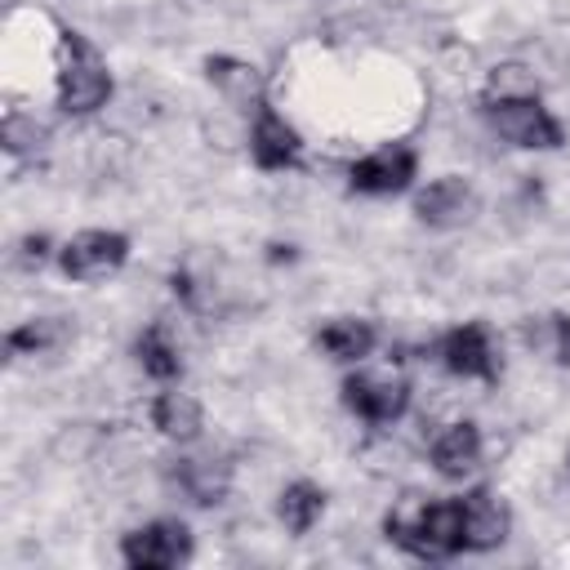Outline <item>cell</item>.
<instances>
[{
    "label": "cell",
    "instance_id": "1",
    "mask_svg": "<svg viewBox=\"0 0 570 570\" xmlns=\"http://www.w3.org/2000/svg\"><path fill=\"white\" fill-rule=\"evenodd\" d=\"M383 530L392 543H401L410 557L419 561H445L454 552L468 548L463 534V508L459 499H423V494H405L387 517Z\"/></svg>",
    "mask_w": 570,
    "mask_h": 570
},
{
    "label": "cell",
    "instance_id": "2",
    "mask_svg": "<svg viewBox=\"0 0 570 570\" xmlns=\"http://www.w3.org/2000/svg\"><path fill=\"white\" fill-rule=\"evenodd\" d=\"M58 107L67 116H89L111 98V71L107 58L89 45V36L62 27L58 31V80H53Z\"/></svg>",
    "mask_w": 570,
    "mask_h": 570
},
{
    "label": "cell",
    "instance_id": "3",
    "mask_svg": "<svg viewBox=\"0 0 570 570\" xmlns=\"http://www.w3.org/2000/svg\"><path fill=\"white\" fill-rule=\"evenodd\" d=\"M481 116L485 125L512 142V147H525V151H552L566 142V129L561 120L534 98V94H490L481 102Z\"/></svg>",
    "mask_w": 570,
    "mask_h": 570
},
{
    "label": "cell",
    "instance_id": "4",
    "mask_svg": "<svg viewBox=\"0 0 570 570\" xmlns=\"http://www.w3.org/2000/svg\"><path fill=\"white\" fill-rule=\"evenodd\" d=\"M120 557L129 570H174V566L191 561V530L174 517L147 521L120 539Z\"/></svg>",
    "mask_w": 570,
    "mask_h": 570
},
{
    "label": "cell",
    "instance_id": "5",
    "mask_svg": "<svg viewBox=\"0 0 570 570\" xmlns=\"http://www.w3.org/2000/svg\"><path fill=\"white\" fill-rule=\"evenodd\" d=\"M125 258H129V236L102 232V227L80 232V236H71V240L58 249V267H62V276H71V281H102V276L120 272Z\"/></svg>",
    "mask_w": 570,
    "mask_h": 570
},
{
    "label": "cell",
    "instance_id": "6",
    "mask_svg": "<svg viewBox=\"0 0 570 570\" xmlns=\"http://www.w3.org/2000/svg\"><path fill=\"white\" fill-rule=\"evenodd\" d=\"M436 356L450 374L459 379H481V383H494L499 379V352L490 343V330L481 321H468V325H454L441 343H436Z\"/></svg>",
    "mask_w": 570,
    "mask_h": 570
},
{
    "label": "cell",
    "instance_id": "7",
    "mask_svg": "<svg viewBox=\"0 0 570 570\" xmlns=\"http://www.w3.org/2000/svg\"><path fill=\"white\" fill-rule=\"evenodd\" d=\"M343 405L365 423H392L410 405V383L387 374H347L343 379Z\"/></svg>",
    "mask_w": 570,
    "mask_h": 570
},
{
    "label": "cell",
    "instance_id": "8",
    "mask_svg": "<svg viewBox=\"0 0 570 570\" xmlns=\"http://www.w3.org/2000/svg\"><path fill=\"white\" fill-rule=\"evenodd\" d=\"M414 169H419V156L410 147L392 142V147H379V151L361 156L347 169V183H352V191H365V196H392V191L410 187Z\"/></svg>",
    "mask_w": 570,
    "mask_h": 570
},
{
    "label": "cell",
    "instance_id": "9",
    "mask_svg": "<svg viewBox=\"0 0 570 570\" xmlns=\"http://www.w3.org/2000/svg\"><path fill=\"white\" fill-rule=\"evenodd\" d=\"M249 156L267 174L272 169H294L298 156H303V138L285 116H276L272 107H258V120L249 129Z\"/></svg>",
    "mask_w": 570,
    "mask_h": 570
},
{
    "label": "cell",
    "instance_id": "10",
    "mask_svg": "<svg viewBox=\"0 0 570 570\" xmlns=\"http://www.w3.org/2000/svg\"><path fill=\"white\" fill-rule=\"evenodd\" d=\"M472 209H476V196H472V187H468L459 174L432 178V183L414 196V214H419V223H428V227H459V223L472 218Z\"/></svg>",
    "mask_w": 570,
    "mask_h": 570
},
{
    "label": "cell",
    "instance_id": "11",
    "mask_svg": "<svg viewBox=\"0 0 570 570\" xmlns=\"http://www.w3.org/2000/svg\"><path fill=\"white\" fill-rule=\"evenodd\" d=\"M459 508H463V534H468V552H490V548H499L503 539H508V508L485 490V485H476V490H468L463 499H459Z\"/></svg>",
    "mask_w": 570,
    "mask_h": 570
},
{
    "label": "cell",
    "instance_id": "12",
    "mask_svg": "<svg viewBox=\"0 0 570 570\" xmlns=\"http://www.w3.org/2000/svg\"><path fill=\"white\" fill-rule=\"evenodd\" d=\"M205 76L232 107H263V71L254 62L232 58V53H209Z\"/></svg>",
    "mask_w": 570,
    "mask_h": 570
},
{
    "label": "cell",
    "instance_id": "13",
    "mask_svg": "<svg viewBox=\"0 0 570 570\" xmlns=\"http://www.w3.org/2000/svg\"><path fill=\"white\" fill-rule=\"evenodd\" d=\"M432 463H436V472H441L445 481H463V476L481 463V432H476V423H468V419L450 423V428L432 441Z\"/></svg>",
    "mask_w": 570,
    "mask_h": 570
},
{
    "label": "cell",
    "instance_id": "14",
    "mask_svg": "<svg viewBox=\"0 0 570 570\" xmlns=\"http://www.w3.org/2000/svg\"><path fill=\"white\" fill-rule=\"evenodd\" d=\"M374 343H379V330L370 321H361V316H338V321L316 330V347L330 361H361V356L374 352Z\"/></svg>",
    "mask_w": 570,
    "mask_h": 570
},
{
    "label": "cell",
    "instance_id": "15",
    "mask_svg": "<svg viewBox=\"0 0 570 570\" xmlns=\"http://www.w3.org/2000/svg\"><path fill=\"white\" fill-rule=\"evenodd\" d=\"M165 476H169V485H178L200 508L218 503L223 490H227V468L223 463H209V459H174Z\"/></svg>",
    "mask_w": 570,
    "mask_h": 570
},
{
    "label": "cell",
    "instance_id": "16",
    "mask_svg": "<svg viewBox=\"0 0 570 570\" xmlns=\"http://www.w3.org/2000/svg\"><path fill=\"white\" fill-rule=\"evenodd\" d=\"M151 428L169 441H196L200 432V405L187 392H160L151 401Z\"/></svg>",
    "mask_w": 570,
    "mask_h": 570
},
{
    "label": "cell",
    "instance_id": "17",
    "mask_svg": "<svg viewBox=\"0 0 570 570\" xmlns=\"http://www.w3.org/2000/svg\"><path fill=\"white\" fill-rule=\"evenodd\" d=\"M325 512V490L312 485V481H289L276 499V517L285 521L289 534H307Z\"/></svg>",
    "mask_w": 570,
    "mask_h": 570
},
{
    "label": "cell",
    "instance_id": "18",
    "mask_svg": "<svg viewBox=\"0 0 570 570\" xmlns=\"http://www.w3.org/2000/svg\"><path fill=\"white\" fill-rule=\"evenodd\" d=\"M134 352H138V365H142L151 379H160V383H169V379L183 374V356H178V347H174V338H169V330H165L160 321H151V325L138 334Z\"/></svg>",
    "mask_w": 570,
    "mask_h": 570
},
{
    "label": "cell",
    "instance_id": "19",
    "mask_svg": "<svg viewBox=\"0 0 570 570\" xmlns=\"http://www.w3.org/2000/svg\"><path fill=\"white\" fill-rule=\"evenodd\" d=\"M62 334H67V325L58 316H36V321H22L18 330H9L4 347H9V356H36V352L58 347Z\"/></svg>",
    "mask_w": 570,
    "mask_h": 570
},
{
    "label": "cell",
    "instance_id": "20",
    "mask_svg": "<svg viewBox=\"0 0 570 570\" xmlns=\"http://www.w3.org/2000/svg\"><path fill=\"white\" fill-rule=\"evenodd\" d=\"M525 343L561 365H570V316H543L525 325Z\"/></svg>",
    "mask_w": 570,
    "mask_h": 570
},
{
    "label": "cell",
    "instance_id": "21",
    "mask_svg": "<svg viewBox=\"0 0 570 570\" xmlns=\"http://www.w3.org/2000/svg\"><path fill=\"white\" fill-rule=\"evenodd\" d=\"M40 142H45V129L36 125V116H22V111H9V116H4V147H9L13 156L36 151Z\"/></svg>",
    "mask_w": 570,
    "mask_h": 570
},
{
    "label": "cell",
    "instance_id": "22",
    "mask_svg": "<svg viewBox=\"0 0 570 570\" xmlns=\"http://www.w3.org/2000/svg\"><path fill=\"white\" fill-rule=\"evenodd\" d=\"M49 258V236H22V245H18V267H40Z\"/></svg>",
    "mask_w": 570,
    "mask_h": 570
},
{
    "label": "cell",
    "instance_id": "23",
    "mask_svg": "<svg viewBox=\"0 0 570 570\" xmlns=\"http://www.w3.org/2000/svg\"><path fill=\"white\" fill-rule=\"evenodd\" d=\"M566 472H570V459H566Z\"/></svg>",
    "mask_w": 570,
    "mask_h": 570
}]
</instances>
